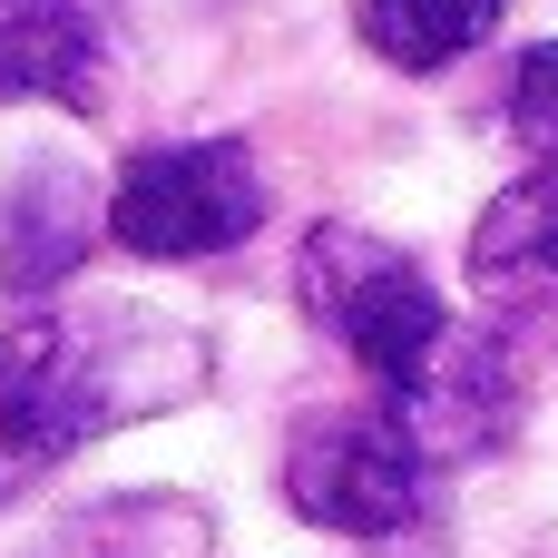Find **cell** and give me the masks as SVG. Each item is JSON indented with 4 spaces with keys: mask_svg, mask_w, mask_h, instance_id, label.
Returning <instances> with one entry per match:
<instances>
[{
    "mask_svg": "<svg viewBox=\"0 0 558 558\" xmlns=\"http://www.w3.org/2000/svg\"><path fill=\"white\" fill-rule=\"evenodd\" d=\"M510 128H520L530 157H549V167H558V39L520 59V78H510Z\"/></svg>",
    "mask_w": 558,
    "mask_h": 558,
    "instance_id": "cell-11",
    "label": "cell"
},
{
    "mask_svg": "<svg viewBox=\"0 0 558 558\" xmlns=\"http://www.w3.org/2000/svg\"><path fill=\"white\" fill-rule=\"evenodd\" d=\"M88 226H108V206L88 196V177L69 157H29L20 186H10V206H0V284L10 294L59 284L88 255Z\"/></svg>",
    "mask_w": 558,
    "mask_h": 558,
    "instance_id": "cell-8",
    "label": "cell"
},
{
    "mask_svg": "<svg viewBox=\"0 0 558 558\" xmlns=\"http://www.w3.org/2000/svg\"><path fill=\"white\" fill-rule=\"evenodd\" d=\"M206 383V333L177 314H29L0 333V490L78 461L88 441L177 412Z\"/></svg>",
    "mask_w": 558,
    "mask_h": 558,
    "instance_id": "cell-1",
    "label": "cell"
},
{
    "mask_svg": "<svg viewBox=\"0 0 558 558\" xmlns=\"http://www.w3.org/2000/svg\"><path fill=\"white\" fill-rule=\"evenodd\" d=\"M265 226V177L235 137H186V147H147L128 157V177L108 186V235L147 265H206L226 245H245Z\"/></svg>",
    "mask_w": 558,
    "mask_h": 558,
    "instance_id": "cell-3",
    "label": "cell"
},
{
    "mask_svg": "<svg viewBox=\"0 0 558 558\" xmlns=\"http://www.w3.org/2000/svg\"><path fill=\"white\" fill-rule=\"evenodd\" d=\"M422 471L432 451L412 441V422L373 392V402H333L294 432L284 451V500L314 520V530H343V539H392L412 510H422Z\"/></svg>",
    "mask_w": 558,
    "mask_h": 558,
    "instance_id": "cell-4",
    "label": "cell"
},
{
    "mask_svg": "<svg viewBox=\"0 0 558 558\" xmlns=\"http://www.w3.org/2000/svg\"><path fill=\"white\" fill-rule=\"evenodd\" d=\"M471 284H481L500 314H520V324H558V167L520 177V186L481 216V235H471Z\"/></svg>",
    "mask_w": 558,
    "mask_h": 558,
    "instance_id": "cell-7",
    "label": "cell"
},
{
    "mask_svg": "<svg viewBox=\"0 0 558 558\" xmlns=\"http://www.w3.org/2000/svg\"><path fill=\"white\" fill-rule=\"evenodd\" d=\"M392 412L412 422V441H422L432 461H461V451L510 441V422H520V373H510V343H500V333H461V324H451V343L432 353V373H422Z\"/></svg>",
    "mask_w": 558,
    "mask_h": 558,
    "instance_id": "cell-5",
    "label": "cell"
},
{
    "mask_svg": "<svg viewBox=\"0 0 558 558\" xmlns=\"http://www.w3.org/2000/svg\"><path fill=\"white\" fill-rule=\"evenodd\" d=\"M500 10H510V0H363L353 29H363V49L392 59V69H451V59H471V49L500 29Z\"/></svg>",
    "mask_w": 558,
    "mask_h": 558,
    "instance_id": "cell-9",
    "label": "cell"
},
{
    "mask_svg": "<svg viewBox=\"0 0 558 558\" xmlns=\"http://www.w3.org/2000/svg\"><path fill=\"white\" fill-rule=\"evenodd\" d=\"M118 49V10L108 0H0V108L20 98H59L88 108Z\"/></svg>",
    "mask_w": 558,
    "mask_h": 558,
    "instance_id": "cell-6",
    "label": "cell"
},
{
    "mask_svg": "<svg viewBox=\"0 0 558 558\" xmlns=\"http://www.w3.org/2000/svg\"><path fill=\"white\" fill-rule=\"evenodd\" d=\"M294 284H304V314L363 363V383L383 402H402L432 373V353L451 343V314H441L432 275L363 226H314L304 255H294Z\"/></svg>",
    "mask_w": 558,
    "mask_h": 558,
    "instance_id": "cell-2",
    "label": "cell"
},
{
    "mask_svg": "<svg viewBox=\"0 0 558 558\" xmlns=\"http://www.w3.org/2000/svg\"><path fill=\"white\" fill-rule=\"evenodd\" d=\"M206 539H216V530H206L196 500L147 490V500H108V510L69 520L39 558H206Z\"/></svg>",
    "mask_w": 558,
    "mask_h": 558,
    "instance_id": "cell-10",
    "label": "cell"
}]
</instances>
